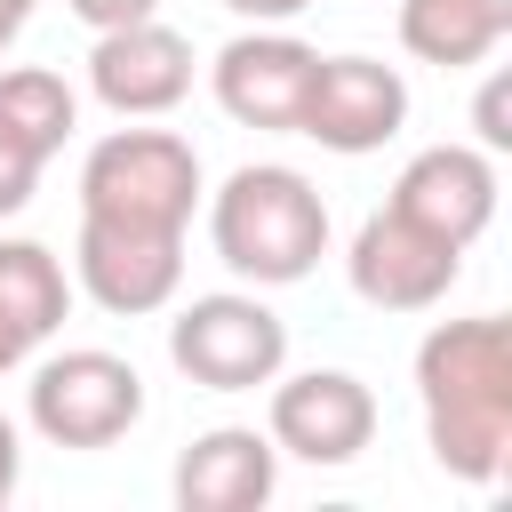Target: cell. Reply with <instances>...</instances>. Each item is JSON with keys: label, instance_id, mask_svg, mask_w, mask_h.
Instances as JSON below:
<instances>
[{"label": "cell", "instance_id": "6da1fadb", "mask_svg": "<svg viewBox=\"0 0 512 512\" xmlns=\"http://www.w3.org/2000/svg\"><path fill=\"white\" fill-rule=\"evenodd\" d=\"M416 408L448 480L496 488L512 456V328L496 312L440 320L416 344Z\"/></svg>", "mask_w": 512, "mask_h": 512}, {"label": "cell", "instance_id": "7a4b0ae2", "mask_svg": "<svg viewBox=\"0 0 512 512\" xmlns=\"http://www.w3.org/2000/svg\"><path fill=\"white\" fill-rule=\"evenodd\" d=\"M208 240H216V264L248 288H296L320 256H328V200L312 176L280 168V160H256V168H232L224 192L208 200Z\"/></svg>", "mask_w": 512, "mask_h": 512}, {"label": "cell", "instance_id": "3957f363", "mask_svg": "<svg viewBox=\"0 0 512 512\" xmlns=\"http://www.w3.org/2000/svg\"><path fill=\"white\" fill-rule=\"evenodd\" d=\"M200 208V152L176 128H112L80 160V216L184 232Z\"/></svg>", "mask_w": 512, "mask_h": 512}, {"label": "cell", "instance_id": "277c9868", "mask_svg": "<svg viewBox=\"0 0 512 512\" xmlns=\"http://www.w3.org/2000/svg\"><path fill=\"white\" fill-rule=\"evenodd\" d=\"M24 416H32V432L48 448H112V440H128L144 424V376L120 352L72 344V352L32 368Z\"/></svg>", "mask_w": 512, "mask_h": 512}, {"label": "cell", "instance_id": "5b68a950", "mask_svg": "<svg viewBox=\"0 0 512 512\" xmlns=\"http://www.w3.org/2000/svg\"><path fill=\"white\" fill-rule=\"evenodd\" d=\"M168 360L200 392H256V384H272L288 368V320L264 296H248V288L192 296L168 320Z\"/></svg>", "mask_w": 512, "mask_h": 512}, {"label": "cell", "instance_id": "8992f818", "mask_svg": "<svg viewBox=\"0 0 512 512\" xmlns=\"http://www.w3.org/2000/svg\"><path fill=\"white\" fill-rule=\"evenodd\" d=\"M344 272H352V296L376 304V312H432V304L456 288L464 248L440 240V232H424V224L400 216V208H376V216L352 232Z\"/></svg>", "mask_w": 512, "mask_h": 512}, {"label": "cell", "instance_id": "52a82bcc", "mask_svg": "<svg viewBox=\"0 0 512 512\" xmlns=\"http://www.w3.org/2000/svg\"><path fill=\"white\" fill-rule=\"evenodd\" d=\"M264 432L280 456L296 464H352L376 440V392L352 368H304V376H272V408Z\"/></svg>", "mask_w": 512, "mask_h": 512}, {"label": "cell", "instance_id": "ba28073f", "mask_svg": "<svg viewBox=\"0 0 512 512\" xmlns=\"http://www.w3.org/2000/svg\"><path fill=\"white\" fill-rule=\"evenodd\" d=\"M312 64H320V48H304V40L280 32V24H256V32H240V40L216 48L208 88H216L224 120H240V128H272V136H296L304 96H312Z\"/></svg>", "mask_w": 512, "mask_h": 512}, {"label": "cell", "instance_id": "9c48e42d", "mask_svg": "<svg viewBox=\"0 0 512 512\" xmlns=\"http://www.w3.org/2000/svg\"><path fill=\"white\" fill-rule=\"evenodd\" d=\"M400 128H408V80L392 64H376V56H320L312 64V96H304L296 136L360 160V152H384Z\"/></svg>", "mask_w": 512, "mask_h": 512}, {"label": "cell", "instance_id": "30bf717a", "mask_svg": "<svg viewBox=\"0 0 512 512\" xmlns=\"http://www.w3.org/2000/svg\"><path fill=\"white\" fill-rule=\"evenodd\" d=\"M88 88L120 120H160V112H176L192 96V40L176 24H160V16L112 24L88 48Z\"/></svg>", "mask_w": 512, "mask_h": 512}, {"label": "cell", "instance_id": "8fae6325", "mask_svg": "<svg viewBox=\"0 0 512 512\" xmlns=\"http://www.w3.org/2000/svg\"><path fill=\"white\" fill-rule=\"evenodd\" d=\"M72 272H80V288H88L104 312L144 320V312L176 304V288H184V232H144V224L80 216Z\"/></svg>", "mask_w": 512, "mask_h": 512}, {"label": "cell", "instance_id": "7c38bea8", "mask_svg": "<svg viewBox=\"0 0 512 512\" xmlns=\"http://www.w3.org/2000/svg\"><path fill=\"white\" fill-rule=\"evenodd\" d=\"M384 208H400V216H416L424 232L472 248V240L496 224V160H488L480 144H432V152H416V160L392 176V200H384Z\"/></svg>", "mask_w": 512, "mask_h": 512}, {"label": "cell", "instance_id": "4fadbf2b", "mask_svg": "<svg viewBox=\"0 0 512 512\" xmlns=\"http://www.w3.org/2000/svg\"><path fill=\"white\" fill-rule=\"evenodd\" d=\"M280 488V448L272 432L248 424H216L176 456V504L184 512H256Z\"/></svg>", "mask_w": 512, "mask_h": 512}, {"label": "cell", "instance_id": "5bb4252c", "mask_svg": "<svg viewBox=\"0 0 512 512\" xmlns=\"http://www.w3.org/2000/svg\"><path fill=\"white\" fill-rule=\"evenodd\" d=\"M72 312V280L40 240H0V376L24 368Z\"/></svg>", "mask_w": 512, "mask_h": 512}, {"label": "cell", "instance_id": "9a60e30c", "mask_svg": "<svg viewBox=\"0 0 512 512\" xmlns=\"http://www.w3.org/2000/svg\"><path fill=\"white\" fill-rule=\"evenodd\" d=\"M504 32H512V16H496L480 0H400V48L416 64H440V72L488 64Z\"/></svg>", "mask_w": 512, "mask_h": 512}, {"label": "cell", "instance_id": "2e32d148", "mask_svg": "<svg viewBox=\"0 0 512 512\" xmlns=\"http://www.w3.org/2000/svg\"><path fill=\"white\" fill-rule=\"evenodd\" d=\"M72 128H80V96L64 88V72H48V64H8L0 72V136L8 144H24L48 168Z\"/></svg>", "mask_w": 512, "mask_h": 512}, {"label": "cell", "instance_id": "e0dca14e", "mask_svg": "<svg viewBox=\"0 0 512 512\" xmlns=\"http://www.w3.org/2000/svg\"><path fill=\"white\" fill-rule=\"evenodd\" d=\"M472 128H480V152H512V88H504V80H488V88H480Z\"/></svg>", "mask_w": 512, "mask_h": 512}, {"label": "cell", "instance_id": "ac0fdd59", "mask_svg": "<svg viewBox=\"0 0 512 512\" xmlns=\"http://www.w3.org/2000/svg\"><path fill=\"white\" fill-rule=\"evenodd\" d=\"M32 184H40V160H32L24 144L0 136V216H16V208L32 200Z\"/></svg>", "mask_w": 512, "mask_h": 512}, {"label": "cell", "instance_id": "d6986e66", "mask_svg": "<svg viewBox=\"0 0 512 512\" xmlns=\"http://www.w3.org/2000/svg\"><path fill=\"white\" fill-rule=\"evenodd\" d=\"M88 32H112V24H136V16H160V0H64Z\"/></svg>", "mask_w": 512, "mask_h": 512}, {"label": "cell", "instance_id": "ffe728a7", "mask_svg": "<svg viewBox=\"0 0 512 512\" xmlns=\"http://www.w3.org/2000/svg\"><path fill=\"white\" fill-rule=\"evenodd\" d=\"M232 16H248V24H288V16H304L312 0H224Z\"/></svg>", "mask_w": 512, "mask_h": 512}, {"label": "cell", "instance_id": "44dd1931", "mask_svg": "<svg viewBox=\"0 0 512 512\" xmlns=\"http://www.w3.org/2000/svg\"><path fill=\"white\" fill-rule=\"evenodd\" d=\"M16 480H24V440H16V424L0 416V504L16 496Z\"/></svg>", "mask_w": 512, "mask_h": 512}, {"label": "cell", "instance_id": "7402d4cb", "mask_svg": "<svg viewBox=\"0 0 512 512\" xmlns=\"http://www.w3.org/2000/svg\"><path fill=\"white\" fill-rule=\"evenodd\" d=\"M32 8H40V0H0V56H8V48H16V32L32 24Z\"/></svg>", "mask_w": 512, "mask_h": 512}, {"label": "cell", "instance_id": "603a6c76", "mask_svg": "<svg viewBox=\"0 0 512 512\" xmlns=\"http://www.w3.org/2000/svg\"><path fill=\"white\" fill-rule=\"evenodd\" d=\"M480 8H496V16H512V0H480Z\"/></svg>", "mask_w": 512, "mask_h": 512}]
</instances>
